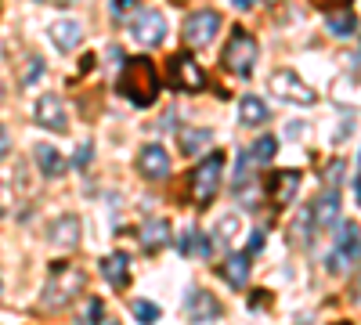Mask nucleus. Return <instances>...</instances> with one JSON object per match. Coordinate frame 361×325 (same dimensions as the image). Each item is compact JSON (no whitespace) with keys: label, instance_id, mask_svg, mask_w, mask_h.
<instances>
[{"label":"nucleus","instance_id":"obj_1","mask_svg":"<svg viewBox=\"0 0 361 325\" xmlns=\"http://www.w3.org/2000/svg\"><path fill=\"white\" fill-rule=\"evenodd\" d=\"M119 94H123L130 105L137 109H148L156 105L159 98V73L152 66V58H123V73H119Z\"/></svg>","mask_w":361,"mask_h":325},{"label":"nucleus","instance_id":"obj_2","mask_svg":"<svg viewBox=\"0 0 361 325\" xmlns=\"http://www.w3.org/2000/svg\"><path fill=\"white\" fill-rule=\"evenodd\" d=\"M87 289V275L83 268H76L73 260H54L47 271V286H44V311H66L69 304L80 300V293Z\"/></svg>","mask_w":361,"mask_h":325},{"label":"nucleus","instance_id":"obj_3","mask_svg":"<svg viewBox=\"0 0 361 325\" xmlns=\"http://www.w3.org/2000/svg\"><path fill=\"white\" fill-rule=\"evenodd\" d=\"M221 177H224V152L206 156L192 173H188V199L195 206H209L221 192Z\"/></svg>","mask_w":361,"mask_h":325},{"label":"nucleus","instance_id":"obj_4","mask_svg":"<svg viewBox=\"0 0 361 325\" xmlns=\"http://www.w3.org/2000/svg\"><path fill=\"white\" fill-rule=\"evenodd\" d=\"M257 58H260L257 37L250 33V29L235 25V29H231V37H228V44H224V54H221L224 69L235 73V76H250L253 66H257Z\"/></svg>","mask_w":361,"mask_h":325},{"label":"nucleus","instance_id":"obj_5","mask_svg":"<svg viewBox=\"0 0 361 325\" xmlns=\"http://www.w3.org/2000/svg\"><path fill=\"white\" fill-rule=\"evenodd\" d=\"M361 260V228L354 224V221H347V224H340V235H336V250L329 253V271L333 275H343V271H350L354 264Z\"/></svg>","mask_w":361,"mask_h":325},{"label":"nucleus","instance_id":"obj_6","mask_svg":"<svg viewBox=\"0 0 361 325\" xmlns=\"http://www.w3.org/2000/svg\"><path fill=\"white\" fill-rule=\"evenodd\" d=\"M221 33V15L217 11H192L185 18V25H180V40H185L188 47H206V44H214Z\"/></svg>","mask_w":361,"mask_h":325},{"label":"nucleus","instance_id":"obj_7","mask_svg":"<svg viewBox=\"0 0 361 325\" xmlns=\"http://www.w3.org/2000/svg\"><path fill=\"white\" fill-rule=\"evenodd\" d=\"M271 91H275L282 102H289V105H304V109L318 102V94L311 91L304 80H300L296 69H275V73H271Z\"/></svg>","mask_w":361,"mask_h":325},{"label":"nucleus","instance_id":"obj_8","mask_svg":"<svg viewBox=\"0 0 361 325\" xmlns=\"http://www.w3.org/2000/svg\"><path fill=\"white\" fill-rule=\"evenodd\" d=\"M166 69H170L173 91H180V94H199L206 87V73H202V66L195 62L192 54H173Z\"/></svg>","mask_w":361,"mask_h":325},{"label":"nucleus","instance_id":"obj_9","mask_svg":"<svg viewBox=\"0 0 361 325\" xmlns=\"http://www.w3.org/2000/svg\"><path fill=\"white\" fill-rule=\"evenodd\" d=\"M130 33L145 47H159L166 40V18L159 11H152V8H137L130 15Z\"/></svg>","mask_w":361,"mask_h":325},{"label":"nucleus","instance_id":"obj_10","mask_svg":"<svg viewBox=\"0 0 361 325\" xmlns=\"http://www.w3.org/2000/svg\"><path fill=\"white\" fill-rule=\"evenodd\" d=\"M296 192H300V170H275L264 185V199L275 206V210H286L296 199Z\"/></svg>","mask_w":361,"mask_h":325},{"label":"nucleus","instance_id":"obj_11","mask_svg":"<svg viewBox=\"0 0 361 325\" xmlns=\"http://www.w3.org/2000/svg\"><path fill=\"white\" fill-rule=\"evenodd\" d=\"M33 120L51 130V134H66L69 130V112H66V102L58 94H40L37 109H33Z\"/></svg>","mask_w":361,"mask_h":325},{"label":"nucleus","instance_id":"obj_12","mask_svg":"<svg viewBox=\"0 0 361 325\" xmlns=\"http://www.w3.org/2000/svg\"><path fill=\"white\" fill-rule=\"evenodd\" d=\"M137 170L145 181H166L170 177V152L163 145H145L137 152Z\"/></svg>","mask_w":361,"mask_h":325},{"label":"nucleus","instance_id":"obj_13","mask_svg":"<svg viewBox=\"0 0 361 325\" xmlns=\"http://www.w3.org/2000/svg\"><path fill=\"white\" fill-rule=\"evenodd\" d=\"M307 214H311V228H314V235L325 231V228H333V224L340 221V192H336V188L322 192V195L307 206Z\"/></svg>","mask_w":361,"mask_h":325},{"label":"nucleus","instance_id":"obj_14","mask_svg":"<svg viewBox=\"0 0 361 325\" xmlns=\"http://www.w3.org/2000/svg\"><path fill=\"white\" fill-rule=\"evenodd\" d=\"M185 311L192 321H217L224 314V304L214 297V293H206V289H192L188 293V300H185Z\"/></svg>","mask_w":361,"mask_h":325},{"label":"nucleus","instance_id":"obj_15","mask_svg":"<svg viewBox=\"0 0 361 325\" xmlns=\"http://www.w3.org/2000/svg\"><path fill=\"white\" fill-rule=\"evenodd\" d=\"M80 235H83V224H80V217H73V214L58 217V221L47 228V239H51L58 250H76V246H80Z\"/></svg>","mask_w":361,"mask_h":325},{"label":"nucleus","instance_id":"obj_16","mask_svg":"<svg viewBox=\"0 0 361 325\" xmlns=\"http://www.w3.org/2000/svg\"><path fill=\"white\" fill-rule=\"evenodd\" d=\"M102 278L109 282V286H116V289H127L130 286V257L127 253H109V257H102Z\"/></svg>","mask_w":361,"mask_h":325},{"label":"nucleus","instance_id":"obj_17","mask_svg":"<svg viewBox=\"0 0 361 325\" xmlns=\"http://www.w3.org/2000/svg\"><path fill=\"white\" fill-rule=\"evenodd\" d=\"M51 44H54L58 51H76V47L83 44V25H80L76 18H58V22L51 25Z\"/></svg>","mask_w":361,"mask_h":325},{"label":"nucleus","instance_id":"obj_18","mask_svg":"<svg viewBox=\"0 0 361 325\" xmlns=\"http://www.w3.org/2000/svg\"><path fill=\"white\" fill-rule=\"evenodd\" d=\"M170 221L166 217H152V221H145L141 224V250L145 253H159L166 243H170Z\"/></svg>","mask_w":361,"mask_h":325},{"label":"nucleus","instance_id":"obj_19","mask_svg":"<svg viewBox=\"0 0 361 325\" xmlns=\"http://www.w3.org/2000/svg\"><path fill=\"white\" fill-rule=\"evenodd\" d=\"M221 278L231 289H243L250 282V253H228L224 264H221Z\"/></svg>","mask_w":361,"mask_h":325},{"label":"nucleus","instance_id":"obj_20","mask_svg":"<svg viewBox=\"0 0 361 325\" xmlns=\"http://www.w3.org/2000/svg\"><path fill=\"white\" fill-rule=\"evenodd\" d=\"M33 156H37V166H40V173L44 177H62L66 170H69V163H66V156L54 149V145H33Z\"/></svg>","mask_w":361,"mask_h":325},{"label":"nucleus","instance_id":"obj_21","mask_svg":"<svg viewBox=\"0 0 361 325\" xmlns=\"http://www.w3.org/2000/svg\"><path fill=\"white\" fill-rule=\"evenodd\" d=\"M333 98L347 109H361V76L357 73H343L333 80Z\"/></svg>","mask_w":361,"mask_h":325},{"label":"nucleus","instance_id":"obj_22","mask_svg":"<svg viewBox=\"0 0 361 325\" xmlns=\"http://www.w3.org/2000/svg\"><path fill=\"white\" fill-rule=\"evenodd\" d=\"M325 29H329L333 37H340V40L354 37V33H357V15L350 11V4H347V8H333V11H325Z\"/></svg>","mask_w":361,"mask_h":325},{"label":"nucleus","instance_id":"obj_23","mask_svg":"<svg viewBox=\"0 0 361 325\" xmlns=\"http://www.w3.org/2000/svg\"><path fill=\"white\" fill-rule=\"evenodd\" d=\"M209 141H214V134H209L206 127H180L177 130V149L185 156H199Z\"/></svg>","mask_w":361,"mask_h":325},{"label":"nucleus","instance_id":"obj_24","mask_svg":"<svg viewBox=\"0 0 361 325\" xmlns=\"http://www.w3.org/2000/svg\"><path fill=\"white\" fill-rule=\"evenodd\" d=\"M177 250L185 253V257H209V253H214V239H206L199 228H188L177 239Z\"/></svg>","mask_w":361,"mask_h":325},{"label":"nucleus","instance_id":"obj_25","mask_svg":"<svg viewBox=\"0 0 361 325\" xmlns=\"http://www.w3.org/2000/svg\"><path fill=\"white\" fill-rule=\"evenodd\" d=\"M238 123H243V127L267 123V102H260L257 94H246L243 102H238Z\"/></svg>","mask_w":361,"mask_h":325},{"label":"nucleus","instance_id":"obj_26","mask_svg":"<svg viewBox=\"0 0 361 325\" xmlns=\"http://www.w3.org/2000/svg\"><path fill=\"white\" fill-rule=\"evenodd\" d=\"M137 8H141L137 0H109V11H112L116 22H130V15H134Z\"/></svg>","mask_w":361,"mask_h":325},{"label":"nucleus","instance_id":"obj_27","mask_svg":"<svg viewBox=\"0 0 361 325\" xmlns=\"http://www.w3.org/2000/svg\"><path fill=\"white\" fill-rule=\"evenodd\" d=\"M130 314H134L137 321H159V307H156L152 300H134V304H130Z\"/></svg>","mask_w":361,"mask_h":325},{"label":"nucleus","instance_id":"obj_28","mask_svg":"<svg viewBox=\"0 0 361 325\" xmlns=\"http://www.w3.org/2000/svg\"><path fill=\"white\" fill-rule=\"evenodd\" d=\"M235 231H238V217H235V214H228V217H221V224H217V231H214V239H217L221 246H228Z\"/></svg>","mask_w":361,"mask_h":325},{"label":"nucleus","instance_id":"obj_29","mask_svg":"<svg viewBox=\"0 0 361 325\" xmlns=\"http://www.w3.org/2000/svg\"><path fill=\"white\" fill-rule=\"evenodd\" d=\"M40 73H44V62H40V58H29V66L18 73V83H22V87H29L33 80H40Z\"/></svg>","mask_w":361,"mask_h":325},{"label":"nucleus","instance_id":"obj_30","mask_svg":"<svg viewBox=\"0 0 361 325\" xmlns=\"http://www.w3.org/2000/svg\"><path fill=\"white\" fill-rule=\"evenodd\" d=\"M343 170H347L343 159H333V163L325 166V185H329V188H336V185L343 181Z\"/></svg>","mask_w":361,"mask_h":325},{"label":"nucleus","instance_id":"obj_31","mask_svg":"<svg viewBox=\"0 0 361 325\" xmlns=\"http://www.w3.org/2000/svg\"><path fill=\"white\" fill-rule=\"evenodd\" d=\"M90 159H94V145L87 141V145H80V149H76V159H73V166H76V170H87V166H90Z\"/></svg>","mask_w":361,"mask_h":325},{"label":"nucleus","instance_id":"obj_32","mask_svg":"<svg viewBox=\"0 0 361 325\" xmlns=\"http://www.w3.org/2000/svg\"><path fill=\"white\" fill-rule=\"evenodd\" d=\"M264 246H267V231H264V228L250 231V246H246V253H250V257H257V253H260Z\"/></svg>","mask_w":361,"mask_h":325},{"label":"nucleus","instance_id":"obj_33","mask_svg":"<svg viewBox=\"0 0 361 325\" xmlns=\"http://www.w3.org/2000/svg\"><path fill=\"white\" fill-rule=\"evenodd\" d=\"M83 321H102V300H87Z\"/></svg>","mask_w":361,"mask_h":325},{"label":"nucleus","instance_id":"obj_34","mask_svg":"<svg viewBox=\"0 0 361 325\" xmlns=\"http://www.w3.org/2000/svg\"><path fill=\"white\" fill-rule=\"evenodd\" d=\"M350 0H314V8H322V11H333V8H347Z\"/></svg>","mask_w":361,"mask_h":325},{"label":"nucleus","instance_id":"obj_35","mask_svg":"<svg viewBox=\"0 0 361 325\" xmlns=\"http://www.w3.org/2000/svg\"><path fill=\"white\" fill-rule=\"evenodd\" d=\"M8 149H11V137H8L4 127H0V156H8Z\"/></svg>","mask_w":361,"mask_h":325},{"label":"nucleus","instance_id":"obj_36","mask_svg":"<svg viewBox=\"0 0 361 325\" xmlns=\"http://www.w3.org/2000/svg\"><path fill=\"white\" fill-rule=\"evenodd\" d=\"M231 8H238V11H250V8H253V0H231Z\"/></svg>","mask_w":361,"mask_h":325},{"label":"nucleus","instance_id":"obj_37","mask_svg":"<svg viewBox=\"0 0 361 325\" xmlns=\"http://www.w3.org/2000/svg\"><path fill=\"white\" fill-rule=\"evenodd\" d=\"M58 4H62V8H69V4H76V0H58Z\"/></svg>","mask_w":361,"mask_h":325},{"label":"nucleus","instance_id":"obj_38","mask_svg":"<svg viewBox=\"0 0 361 325\" xmlns=\"http://www.w3.org/2000/svg\"><path fill=\"white\" fill-rule=\"evenodd\" d=\"M264 4H279V0H264Z\"/></svg>","mask_w":361,"mask_h":325},{"label":"nucleus","instance_id":"obj_39","mask_svg":"<svg viewBox=\"0 0 361 325\" xmlns=\"http://www.w3.org/2000/svg\"><path fill=\"white\" fill-rule=\"evenodd\" d=\"M357 163H361V156H357Z\"/></svg>","mask_w":361,"mask_h":325}]
</instances>
